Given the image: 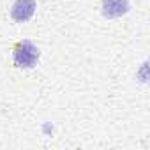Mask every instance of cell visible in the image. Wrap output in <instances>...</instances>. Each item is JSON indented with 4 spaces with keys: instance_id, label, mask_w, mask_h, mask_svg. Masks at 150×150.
Segmentation results:
<instances>
[{
    "instance_id": "cell-1",
    "label": "cell",
    "mask_w": 150,
    "mask_h": 150,
    "mask_svg": "<svg viewBox=\"0 0 150 150\" xmlns=\"http://www.w3.org/2000/svg\"><path fill=\"white\" fill-rule=\"evenodd\" d=\"M13 60H14L16 67L30 69L39 60V50L30 41H20L13 48Z\"/></svg>"
},
{
    "instance_id": "cell-2",
    "label": "cell",
    "mask_w": 150,
    "mask_h": 150,
    "mask_svg": "<svg viewBox=\"0 0 150 150\" xmlns=\"http://www.w3.org/2000/svg\"><path fill=\"white\" fill-rule=\"evenodd\" d=\"M35 7H37L35 0H16L13 9H11V16H13L14 21L25 23V21H28L34 16Z\"/></svg>"
},
{
    "instance_id": "cell-3",
    "label": "cell",
    "mask_w": 150,
    "mask_h": 150,
    "mask_svg": "<svg viewBox=\"0 0 150 150\" xmlns=\"http://www.w3.org/2000/svg\"><path fill=\"white\" fill-rule=\"evenodd\" d=\"M129 11L127 0H103V16L108 20L120 18Z\"/></svg>"
}]
</instances>
